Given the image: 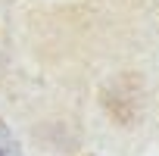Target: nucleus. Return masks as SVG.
Returning a JSON list of instances; mask_svg holds the SVG:
<instances>
[{
    "mask_svg": "<svg viewBox=\"0 0 159 156\" xmlns=\"http://www.w3.org/2000/svg\"><path fill=\"white\" fill-rule=\"evenodd\" d=\"M0 156H19V147H16V140L3 122H0Z\"/></svg>",
    "mask_w": 159,
    "mask_h": 156,
    "instance_id": "1",
    "label": "nucleus"
}]
</instances>
